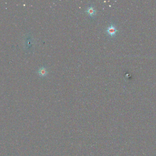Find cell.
<instances>
[{
    "mask_svg": "<svg viewBox=\"0 0 156 156\" xmlns=\"http://www.w3.org/2000/svg\"><path fill=\"white\" fill-rule=\"evenodd\" d=\"M106 32L110 36L114 37L116 35V33L118 32V30L115 26L113 24H111L107 28Z\"/></svg>",
    "mask_w": 156,
    "mask_h": 156,
    "instance_id": "6da1fadb",
    "label": "cell"
},
{
    "mask_svg": "<svg viewBox=\"0 0 156 156\" xmlns=\"http://www.w3.org/2000/svg\"><path fill=\"white\" fill-rule=\"evenodd\" d=\"M38 73L39 75V76H40L41 77H45L47 74H48V71L46 69V68H45L44 67H41L38 71Z\"/></svg>",
    "mask_w": 156,
    "mask_h": 156,
    "instance_id": "7a4b0ae2",
    "label": "cell"
},
{
    "mask_svg": "<svg viewBox=\"0 0 156 156\" xmlns=\"http://www.w3.org/2000/svg\"><path fill=\"white\" fill-rule=\"evenodd\" d=\"M86 12L91 17H93L94 16H95L96 13V10L92 6L88 7L86 11Z\"/></svg>",
    "mask_w": 156,
    "mask_h": 156,
    "instance_id": "3957f363",
    "label": "cell"
}]
</instances>
